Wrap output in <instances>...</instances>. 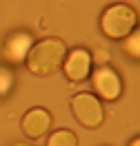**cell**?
Here are the masks:
<instances>
[{
	"label": "cell",
	"mask_w": 140,
	"mask_h": 146,
	"mask_svg": "<svg viewBox=\"0 0 140 146\" xmlns=\"http://www.w3.org/2000/svg\"><path fill=\"white\" fill-rule=\"evenodd\" d=\"M20 126H22V133L27 137L38 139V137H42L51 128V115H49L47 109H31L25 113Z\"/></svg>",
	"instance_id": "cell-5"
},
{
	"label": "cell",
	"mask_w": 140,
	"mask_h": 146,
	"mask_svg": "<svg viewBox=\"0 0 140 146\" xmlns=\"http://www.w3.org/2000/svg\"><path fill=\"white\" fill-rule=\"evenodd\" d=\"M33 46V40L27 31H20V33H11L5 42V58L9 62H22L27 60L29 51Z\"/></svg>",
	"instance_id": "cell-7"
},
{
	"label": "cell",
	"mask_w": 140,
	"mask_h": 146,
	"mask_svg": "<svg viewBox=\"0 0 140 146\" xmlns=\"http://www.w3.org/2000/svg\"><path fill=\"white\" fill-rule=\"evenodd\" d=\"M67 44L60 38H45L40 42H33L31 51L27 55V69L36 75H49L60 69V64L65 62Z\"/></svg>",
	"instance_id": "cell-1"
},
{
	"label": "cell",
	"mask_w": 140,
	"mask_h": 146,
	"mask_svg": "<svg viewBox=\"0 0 140 146\" xmlns=\"http://www.w3.org/2000/svg\"><path fill=\"white\" fill-rule=\"evenodd\" d=\"M16 146H25V144H16Z\"/></svg>",
	"instance_id": "cell-11"
},
{
	"label": "cell",
	"mask_w": 140,
	"mask_h": 146,
	"mask_svg": "<svg viewBox=\"0 0 140 146\" xmlns=\"http://www.w3.org/2000/svg\"><path fill=\"white\" fill-rule=\"evenodd\" d=\"M122 49H125L129 55H133V58H140V29H133L129 36L125 38Z\"/></svg>",
	"instance_id": "cell-9"
},
{
	"label": "cell",
	"mask_w": 140,
	"mask_h": 146,
	"mask_svg": "<svg viewBox=\"0 0 140 146\" xmlns=\"http://www.w3.org/2000/svg\"><path fill=\"white\" fill-rule=\"evenodd\" d=\"M71 111H74L76 119L87 128H96L102 124L104 119V111L100 100L91 95V93H78L71 98Z\"/></svg>",
	"instance_id": "cell-3"
},
{
	"label": "cell",
	"mask_w": 140,
	"mask_h": 146,
	"mask_svg": "<svg viewBox=\"0 0 140 146\" xmlns=\"http://www.w3.org/2000/svg\"><path fill=\"white\" fill-rule=\"evenodd\" d=\"M129 146H140V137H136V139H133V142H131Z\"/></svg>",
	"instance_id": "cell-10"
},
{
	"label": "cell",
	"mask_w": 140,
	"mask_h": 146,
	"mask_svg": "<svg viewBox=\"0 0 140 146\" xmlns=\"http://www.w3.org/2000/svg\"><path fill=\"white\" fill-rule=\"evenodd\" d=\"M62 64H65V73L69 80L82 82L89 75V71H91V53L87 49H76V51L69 53V58Z\"/></svg>",
	"instance_id": "cell-6"
},
{
	"label": "cell",
	"mask_w": 140,
	"mask_h": 146,
	"mask_svg": "<svg viewBox=\"0 0 140 146\" xmlns=\"http://www.w3.org/2000/svg\"><path fill=\"white\" fill-rule=\"evenodd\" d=\"M136 25H138V16L127 5H111L109 9H104L102 18H100V27H102L104 36L113 38V40L127 38L136 29Z\"/></svg>",
	"instance_id": "cell-2"
},
{
	"label": "cell",
	"mask_w": 140,
	"mask_h": 146,
	"mask_svg": "<svg viewBox=\"0 0 140 146\" xmlns=\"http://www.w3.org/2000/svg\"><path fill=\"white\" fill-rule=\"evenodd\" d=\"M93 86H96L98 95L104 98V100H118L122 93V82L111 66L96 69V73H93Z\"/></svg>",
	"instance_id": "cell-4"
},
{
	"label": "cell",
	"mask_w": 140,
	"mask_h": 146,
	"mask_svg": "<svg viewBox=\"0 0 140 146\" xmlns=\"http://www.w3.org/2000/svg\"><path fill=\"white\" fill-rule=\"evenodd\" d=\"M0 95H2V91H0Z\"/></svg>",
	"instance_id": "cell-12"
},
{
	"label": "cell",
	"mask_w": 140,
	"mask_h": 146,
	"mask_svg": "<svg viewBox=\"0 0 140 146\" xmlns=\"http://www.w3.org/2000/svg\"><path fill=\"white\" fill-rule=\"evenodd\" d=\"M47 146H78V137H76L74 131L60 128V131H56V133H51Z\"/></svg>",
	"instance_id": "cell-8"
}]
</instances>
